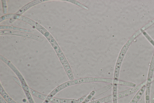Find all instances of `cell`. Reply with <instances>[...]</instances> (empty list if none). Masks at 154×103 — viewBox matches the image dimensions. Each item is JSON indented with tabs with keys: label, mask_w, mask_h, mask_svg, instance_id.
<instances>
[{
	"label": "cell",
	"mask_w": 154,
	"mask_h": 103,
	"mask_svg": "<svg viewBox=\"0 0 154 103\" xmlns=\"http://www.w3.org/2000/svg\"><path fill=\"white\" fill-rule=\"evenodd\" d=\"M113 79L100 77H85L74 79L65 82L59 85L48 94L51 97H53L59 92L67 87L78 84L95 82L112 83Z\"/></svg>",
	"instance_id": "cell-1"
},
{
	"label": "cell",
	"mask_w": 154,
	"mask_h": 103,
	"mask_svg": "<svg viewBox=\"0 0 154 103\" xmlns=\"http://www.w3.org/2000/svg\"><path fill=\"white\" fill-rule=\"evenodd\" d=\"M131 44L130 42L127 40L122 47L117 58L113 79L112 92L113 93L116 94L117 93L119 78L121 66L125 54Z\"/></svg>",
	"instance_id": "cell-2"
},
{
	"label": "cell",
	"mask_w": 154,
	"mask_h": 103,
	"mask_svg": "<svg viewBox=\"0 0 154 103\" xmlns=\"http://www.w3.org/2000/svg\"><path fill=\"white\" fill-rule=\"evenodd\" d=\"M70 80L74 79V77L71 67L60 47L55 40L50 42Z\"/></svg>",
	"instance_id": "cell-3"
},
{
	"label": "cell",
	"mask_w": 154,
	"mask_h": 103,
	"mask_svg": "<svg viewBox=\"0 0 154 103\" xmlns=\"http://www.w3.org/2000/svg\"><path fill=\"white\" fill-rule=\"evenodd\" d=\"M154 72V50L148 70L145 93L146 103H150V88Z\"/></svg>",
	"instance_id": "cell-4"
},
{
	"label": "cell",
	"mask_w": 154,
	"mask_h": 103,
	"mask_svg": "<svg viewBox=\"0 0 154 103\" xmlns=\"http://www.w3.org/2000/svg\"><path fill=\"white\" fill-rule=\"evenodd\" d=\"M0 34H10L23 37L35 40L37 41L42 42L44 39L42 37L32 34L20 31L10 30H2L0 31Z\"/></svg>",
	"instance_id": "cell-5"
},
{
	"label": "cell",
	"mask_w": 154,
	"mask_h": 103,
	"mask_svg": "<svg viewBox=\"0 0 154 103\" xmlns=\"http://www.w3.org/2000/svg\"><path fill=\"white\" fill-rule=\"evenodd\" d=\"M88 94L78 99L64 98L54 97H48L47 96L43 102L45 103H81L83 101Z\"/></svg>",
	"instance_id": "cell-6"
},
{
	"label": "cell",
	"mask_w": 154,
	"mask_h": 103,
	"mask_svg": "<svg viewBox=\"0 0 154 103\" xmlns=\"http://www.w3.org/2000/svg\"><path fill=\"white\" fill-rule=\"evenodd\" d=\"M0 59L10 68L17 76L18 79L22 83L27 84L24 78L20 72L10 61L1 55H0Z\"/></svg>",
	"instance_id": "cell-7"
},
{
	"label": "cell",
	"mask_w": 154,
	"mask_h": 103,
	"mask_svg": "<svg viewBox=\"0 0 154 103\" xmlns=\"http://www.w3.org/2000/svg\"><path fill=\"white\" fill-rule=\"evenodd\" d=\"M146 82L144 81L138 85L117 93V99H119L137 92L143 85H146Z\"/></svg>",
	"instance_id": "cell-8"
},
{
	"label": "cell",
	"mask_w": 154,
	"mask_h": 103,
	"mask_svg": "<svg viewBox=\"0 0 154 103\" xmlns=\"http://www.w3.org/2000/svg\"><path fill=\"white\" fill-rule=\"evenodd\" d=\"M48 0H33L28 4H26L23 7L19 10L15 14L21 15L26 10L34 6L37 4L44 2L45 1H48Z\"/></svg>",
	"instance_id": "cell-9"
},
{
	"label": "cell",
	"mask_w": 154,
	"mask_h": 103,
	"mask_svg": "<svg viewBox=\"0 0 154 103\" xmlns=\"http://www.w3.org/2000/svg\"><path fill=\"white\" fill-rule=\"evenodd\" d=\"M0 95L7 103H17L6 92L1 83L0 84Z\"/></svg>",
	"instance_id": "cell-10"
},
{
	"label": "cell",
	"mask_w": 154,
	"mask_h": 103,
	"mask_svg": "<svg viewBox=\"0 0 154 103\" xmlns=\"http://www.w3.org/2000/svg\"><path fill=\"white\" fill-rule=\"evenodd\" d=\"M146 85H144L137 92L129 103H137L145 91Z\"/></svg>",
	"instance_id": "cell-11"
},
{
	"label": "cell",
	"mask_w": 154,
	"mask_h": 103,
	"mask_svg": "<svg viewBox=\"0 0 154 103\" xmlns=\"http://www.w3.org/2000/svg\"><path fill=\"white\" fill-rule=\"evenodd\" d=\"M0 30H16L28 33H30L32 32V31L30 30L15 27L13 26L0 25Z\"/></svg>",
	"instance_id": "cell-12"
},
{
	"label": "cell",
	"mask_w": 154,
	"mask_h": 103,
	"mask_svg": "<svg viewBox=\"0 0 154 103\" xmlns=\"http://www.w3.org/2000/svg\"><path fill=\"white\" fill-rule=\"evenodd\" d=\"M112 101V95L102 98L94 101H90L88 103H108Z\"/></svg>",
	"instance_id": "cell-13"
},
{
	"label": "cell",
	"mask_w": 154,
	"mask_h": 103,
	"mask_svg": "<svg viewBox=\"0 0 154 103\" xmlns=\"http://www.w3.org/2000/svg\"><path fill=\"white\" fill-rule=\"evenodd\" d=\"M29 92L31 95L39 99L44 101L46 98L47 95L38 92L29 88Z\"/></svg>",
	"instance_id": "cell-14"
},
{
	"label": "cell",
	"mask_w": 154,
	"mask_h": 103,
	"mask_svg": "<svg viewBox=\"0 0 154 103\" xmlns=\"http://www.w3.org/2000/svg\"><path fill=\"white\" fill-rule=\"evenodd\" d=\"M112 87V83L109 84L107 85H106L98 90L95 91V94L93 98H95L97 96L106 92L111 89Z\"/></svg>",
	"instance_id": "cell-15"
},
{
	"label": "cell",
	"mask_w": 154,
	"mask_h": 103,
	"mask_svg": "<svg viewBox=\"0 0 154 103\" xmlns=\"http://www.w3.org/2000/svg\"><path fill=\"white\" fill-rule=\"evenodd\" d=\"M118 85H120L134 87L136 86L135 83L133 82L119 80Z\"/></svg>",
	"instance_id": "cell-16"
},
{
	"label": "cell",
	"mask_w": 154,
	"mask_h": 103,
	"mask_svg": "<svg viewBox=\"0 0 154 103\" xmlns=\"http://www.w3.org/2000/svg\"><path fill=\"white\" fill-rule=\"evenodd\" d=\"M142 34L150 43L154 47V40L145 31L143 32Z\"/></svg>",
	"instance_id": "cell-17"
},
{
	"label": "cell",
	"mask_w": 154,
	"mask_h": 103,
	"mask_svg": "<svg viewBox=\"0 0 154 103\" xmlns=\"http://www.w3.org/2000/svg\"><path fill=\"white\" fill-rule=\"evenodd\" d=\"M24 92L29 103H35L31 94L26 91H24Z\"/></svg>",
	"instance_id": "cell-18"
},
{
	"label": "cell",
	"mask_w": 154,
	"mask_h": 103,
	"mask_svg": "<svg viewBox=\"0 0 154 103\" xmlns=\"http://www.w3.org/2000/svg\"><path fill=\"white\" fill-rule=\"evenodd\" d=\"M3 9V13L6 14L7 12V5L6 1L5 0H1Z\"/></svg>",
	"instance_id": "cell-19"
},
{
	"label": "cell",
	"mask_w": 154,
	"mask_h": 103,
	"mask_svg": "<svg viewBox=\"0 0 154 103\" xmlns=\"http://www.w3.org/2000/svg\"><path fill=\"white\" fill-rule=\"evenodd\" d=\"M0 103H7L1 95H0Z\"/></svg>",
	"instance_id": "cell-20"
},
{
	"label": "cell",
	"mask_w": 154,
	"mask_h": 103,
	"mask_svg": "<svg viewBox=\"0 0 154 103\" xmlns=\"http://www.w3.org/2000/svg\"><path fill=\"white\" fill-rule=\"evenodd\" d=\"M150 103H154V92L150 98Z\"/></svg>",
	"instance_id": "cell-21"
},
{
	"label": "cell",
	"mask_w": 154,
	"mask_h": 103,
	"mask_svg": "<svg viewBox=\"0 0 154 103\" xmlns=\"http://www.w3.org/2000/svg\"><path fill=\"white\" fill-rule=\"evenodd\" d=\"M154 81V76H153L152 79V81L153 82Z\"/></svg>",
	"instance_id": "cell-22"
}]
</instances>
